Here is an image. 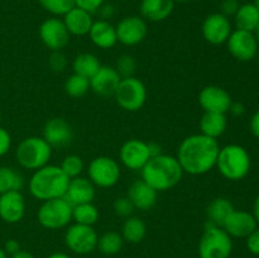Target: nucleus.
<instances>
[{
	"label": "nucleus",
	"instance_id": "f257e3e1",
	"mask_svg": "<svg viewBox=\"0 0 259 258\" xmlns=\"http://www.w3.org/2000/svg\"><path fill=\"white\" fill-rule=\"evenodd\" d=\"M220 146L218 139L204 134H192L181 142L177 149V161L184 174L200 176L211 171L217 166Z\"/></svg>",
	"mask_w": 259,
	"mask_h": 258
},
{
	"label": "nucleus",
	"instance_id": "f03ea898",
	"mask_svg": "<svg viewBox=\"0 0 259 258\" xmlns=\"http://www.w3.org/2000/svg\"><path fill=\"white\" fill-rule=\"evenodd\" d=\"M141 172L142 180L157 192L167 191L175 187L184 176V169L176 157L163 153L151 157Z\"/></svg>",
	"mask_w": 259,
	"mask_h": 258
},
{
	"label": "nucleus",
	"instance_id": "7ed1b4c3",
	"mask_svg": "<svg viewBox=\"0 0 259 258\" xmlns=\"http://www.w3.org/2000/svg\"><path fill=\"white\" fill-rule=\"evenodd\" d=\"M70 180L60 166L46 164L33 172L28 189L33 197L40 201H47L65 197Z\"/></svg>",
	"mask_w": 259,
	"mask_h": 258
},
{
	"label": "nucleus",
	"instance_id": "20e7f679",
	"mask_svg": "<svg viewBox=\"0 0 259 258\" xmlns=\"http://www.w3.org/2000/svg\"><path fill=\"white\" fill-rule=\"evenodd\" d=\"M250 156L239 144H227L220 148L217 166L223 177L230 181H240L250 171Z\"/></svg>",
	"mask_w": 259,
	"mask_h": 258
},
{
	"label": "nucleus",
	"instance_id": "39448f33",
	"mask_svg": "<svg viewBox=\"0 0 259 258\" xmlns=\"http://www.w3.org/2000/svg\"><path fill=\"white\" fill-rule=\"evenodd\" d=\"M51 156L52 147L42 137H28L23 139L15 151V157L19 166L30 171H35L48 164Z\"/></svg>",
	"mask_w": 259,
	"mask_h": 258
},
{
	"label": "nucleus",
	"instance_id": "423d86ee",
	"mask_svg": "<svg viewBox=\"0 0 259 258\" xmlns=\"http://www.w3.org/2000/svg\"><path fill=\"white\" fill-rule=\"evenodd\" d=\"M232 252V237L222 227L207 220L199 243L200 258H229Z\"/></svg>",
	"mask_w": 259,
	"mask_h": 258
},
{
	"label": "nucleus",
	"instance_id": "0eeeda50",
	"mask_svg": "<svg viewBox=\"0 0 259 258\" xmlns=\"http://www.w3.org/2000/svg\"><path fill=\"white\" fill-rule=\"evenodd\" d=\"M37 219L46 229L65 228L72 220V205L65 197L43 201L37 211Z\"/></svg>",
	"mask_w": 259,
	"mask_h": 258
},
{
	"label": "nucleus",
	"instance_id": "6e6552de",
	"mask_svg": "<svg viewBox=\"0 0 259 258\" xmlns=\"http://www.w3.org/2000/svg\"><path fill=\"white\" fill-rule=\"evenodd\" d=\"M115 100L118 105L125 111H138L143 108L147 100L146 85L139 78L123 77L116 89Z\"/></svg>",
	"mask_w": 259,
	"mask_h": 258
},
{
	"label": "nucleus",
	"instance_id": "1a4fd4ad",
	"mask_svg": "<svg viewBox=\"0 0 259 258\" xmlns=\"http://www.w3.org/2000/svg\"><path fill=\"white\" fill-rule=\"evenodd\" d=\"M89 180L95 186L113 187L120 179V167L114 158L108 156H99L89 164Z\"/></svg>",
	"mask_w": 259,
	"mask_h": 258
},
{
	"label": "nucleus",
	"instance_id": "9d476101",
	"mask_svg": "<svg viewBox=\"0 0 259 258\" xmlns=\"http://www.w3.org/2000/svg\"><path fill=\"white\" fill-rule=\"evenodd\" d=\"M98 233L91 225L75 223L66 230V245L76 254H89L94 252L98 248Z\"/></svg>",
	"mask_w": 259,
	"mask_h": 258
},
{
	"label": "nucleus",
	"instance_id": "9b49d317",
	"mask_svg": "<svg viewBox=\"0 0 259 258\" xmlns=\"http://www.w3.org/2000/svg\"><path fill=\"white\" fill-rule=\"evenodd\" d=\"M228 50L230 55L238 61L249 62L255 58L258 53V42L255 39L253 32L235 29L229 35L227 40Z\"/></svg>",
	"mask_w": 259,
	"mask_h": 258
},
{
	"label": "nucleus",
	"instance_id": "f8f14e48",
	"mask_svg": "<svg viewBox=\"0 0 259 258\" xmlns=\"http://www.w3.org/2000/svg\"><path fill=\"white\" fill-rule=\"evenodd\" d=\"M70 35L63 20L57 17L48 18L39 27L40 40L52 52L65 48L70 42Z\"/></svg>",
	"mask_w": 259,
	"mask_h": 258
},
{
	"label": "nucleus",
	"instance_id": "ddd939ff",
	"mask_svg": "<svg viewBox=\"0 0 259 258\" xmlns=\"http://www.w3.org/2000/svg\"><path fill=\"white\" fill-rule=\"evenodd\" d=\"M151 157L148 143L136 138L124 142L119 151L120 162L132 171H141Z\"/></svg>",
	"mask_w": 259,
	"mask_h": 258
},
{
	"label": "nucleus",
	"instance_id": "4468645a",
	"mask_svg": "<svg viewBox=\"0 0 259 258\" xmlns=\"http://www.w3.org/2000/svg\"><path fill=\"white\" fill-rule=\"evenodd\" d=\"M116 37L118 42L124 46H137L144 40L148 33L146 20L142 17L131 15L125 17L116 24Z\"/></svg>",
	"mask_w": 259,
	"mask_h": 258
},
{
	"label": "nucleus",
	"instance_id": "2eb2a0df",
	"mask_svg": "<svg viewBox=\"0 0 259 258\" xmlns=\"http://www.w3.org/2000/svg\"><path fill=\"white\" fill-rule=\"evenodd\" d=\"M201 30L205 40L215 46L227 43L228 38L233 32L229 18L223 15L222 13L207 15L202 23Z\"/></svg>",
	"mask_w": 259,
	"mask_h": 258
},
{
	"label": "nucleus",
	"instance_id": "dca6fc26",
	"mask_svg": "<svg viewBox=\"0 0 259 258\" xmlns=\"http://www.w3.org/2000/svg\"><path fill=\"white\" fill-rule=\"evenodd\" d=\"M199 103L206 113H222L229 111L233 100L225 89L217 85H209L199 94Z\"/></svg>",
	"mask_w": 259,
	"mask_h": 258
},
{
	"label": "nucleus",
	"instance_id": "f3484780",
	"mask_svg": "<svg viewBox=\"0 0 259 258\" xmlns=\"http://www.w3.org/2000/svg\"><path fill=\"white\" fill-rule=\"evenodd\" d=\"M43 139L51 147L62 148L68 146L73 139V132L70 123L63 118H52L43 126Z\"/></svg>",
	"mask_w": 259,
	"mask_h": 258
},
{
	"label": "nucleus",
	"instance_id": "a211bd4d",
	"mask_svg": "<svg viewBox=\"0 0 259 258\" xmlns=\"http://www.w3.org/2000/svg\"><path fill=\"white\" fill-rule=\"evenodd\" d=\"M257 220L253 212L234 210L223 224V229L232 238H247L257 229Z\"/></svg>",
	"mask_w": 259,
	"mask_h": 258
},
{
	"label": "nucleus",
	"instance_id": "6ab92c4d",
	"mask_svg": "<svg viewBox=\"0 0 259 258\" xmlns=\"http://www.w3.org/2000/svg\"><path fill=\"white\" fill-rule=\"evenodd\" d=\"M121 77L115 70L110 66H101L98 72L90 78V89L101 98L114 96Z\"/></svg>",
	"mask_w": 259,
	"mask_h": 258
},
{
	"label": "nucleus",
	"instance_id": "aec40b11",
	"mask_svg": "<svg viewBox=\"0 0 259 258\" xmlns=\"http://www.w3.org/2000/svg\"><path fill=\"white\" fill-rule=\"evenodd\" d=\"M25 214V200L20 191L0 195V218L8 224L19 223Z\"/></svg>",
	"mask_w": 259,
	"mask_h": 258
},
{
	"label": "nucleus",
	"instance_id": "412c9836",
	"mask_svg": "<svg viewBox=\"0 0 259 258\" xmlns=\"http://www.w3.org/2000/svg\"><path fill=\"white\" fill-rule=\"evenodd\" d=\"M65 199L71 205H80L93 202L95 199V185L85 177L77 176L68 182Z\"/></svg>",
	"mask_w": 259,
	"mask_h": 258
},
{
	"label": "nucleus",
	"instance_id": "4be33fe9",
	"mask_svg": "<svg viewBox=\"0 0 259 258\" xmlns=\"http://www.w3.org/2000/svg\"><path fill=\"white\" fill-rule=\"evenodd\" d=\"M157 194L158 192L149 186L143 180H137L129 186L128 189V199L133 204L134 209L139 210H149L156 205Z\"/></svg>",
	"mask_w": 259,
	"mask_h": 258
},
{
	"label": "nucleus",
	"instance_id": "5701e85b",
	"mask_svg": "<svg viewBox=\"0 0 259 258\" xmlns=\"http://www.w3.org/2000/svg\"><path fill=\"white\" fill-rule=\"evenodd\" d=\"M62 20L68 33L72 35H78V37L89 34L94 23L90 13L77 7H73L70 12L66 13Z\"/></svg>",
	"mask_w": 259,
	"mask_h": 258
},
{
	"label": "nucleus",
	"instance_id": "b1692460",
	"mask_svg": "<svg viewBox=\"0 0 259 258\" xmlns=\"http://www.w3.org/2000/svg\"><path fill=\"white\" fill-rule=\"evenodd\" d=\"M89 37L94 45L103 50L113 48L118 42L115 27L105 19L95 20L93 23L90 32H89Z\"/></svg>",
	"mask_w": 259,
	"mask_h": 258
},
{
	"label": "nucleus",
	"instance_id": "393cba45",
	"mask_svg": "<svg viewBox=\"0 0 259 258\" xmlns=\"http://www.w3.org/2000/svg\"><path fill=\"white\" fill-rule=\"evenodd\" d=\"M175 8L174 0H142V18L149 22H162L172 14Z\"/></svg>",
	"mask_w": 259,
	"mask_h": 258
},
{
	"label": "nucleus",
	"instance_id": "a878e982",
	"mask_svg": "<svg viewBox=\"0 0 259 258\" xmlns=\"http://www.w3.org/2000/svg\"><path fill=\"white\" fill-rule=\"evenodd\" d=\"M228 126V119L225 114L222 113H206L200 119V129L201 134L218 139L225 133Z\"/></svg>",
	"mask_w": 259,
	"mask_h": 258
},
{
	"label": "nucleus",
	"instance_id": "bb28decb",
	"mask_svg": "<svg viewBox=\"0 0 259 258\" xmlns=\"http://www.w3.org/2000/svg\"><path fill=\"white\" fill-rule=\"evenodd\" d=\"M234 205L227 197H217L206 207L207 220L218 227H223L225 220L234 211Z\"/></svg>",
	"mask_w": 259,
	"mask_h": 258
},
{
	"label": "nucleus",
	"instance_id": "cd10ccee",
	"mask_svg": "<svg viewBox=\"0 0 259 258\" xmlns=\"http://www.w3.org/2000/svg\"><path fill=\"white\" fill-rule=\"evenodd\" d=\"M235 25L237 29L254 32L259 23V10L253 3L240 4L239 9L235 13Z\"/></svg>",
	"mask_w": 259,
	"mask_h": 258
},
{
	"label": "nucleus",
	"instance_id": "c85d7f7f",
	"mask_svg": "<svg viewBox=\"0 0 259 258\" xmlns=\"http://www.w3.org/2000/svg\"><path fill=\"white\" fill-rule=\"evenodd\" d=\"M100 67V61L93 53H80V55L76 56L72 62L73 73L83 76V77L89 78V80L98 72Z\"/></svg>",
	"mask_w": 259,
	"mask_h": 258
},
{
	"label": "nucleus",
	"instance_id": "c756f323",
	"mask_svg": "<svg viewBox=\"0 0 259 258\" xmlns=\"http://www.w3.org/2000/svg\"><path fill=\"white\" fill-rule=\"evenodd\" d=\"M147 234L146 223L138 217H128L121 228V237L129 243H139Z\"/></svg>",
	"mask_w": 259,
	"mask_h": 258
},
{
	"label": "nucleus",
	"instance_id": "7c9ffc66",
	"mask_svg": "<svg viewBox=\"0 0 259 258\" xmlns=\"http://www.w3.org/2000/svg\"><path fill=\"white\" fill-rule=\"evenodd\" d=\"M24 186V179L14 168L0 167V195L9 191H20Z\"/></svg>",
	"mask_w": 259,
	"mask_h": 258
},
{
	"label": "nucleus",
	"instance_id": "2f4dec72",
	"mask_svg": "<svg viewBox=\"0 0 259 258\" xmlns=\"http://www.w3.org/2000/svg\"><path fill=\"white\" fill-rule=\"evenodd\" d=\"M72 219L77 224L91 225L93 227L99 220V210L93 202L88 204L73 205L72 206Z\"/></svg>",
	"mask_w": 259,
	"mask_h": 258
},
{
	"label": "nucleus",
	"instance_id": "473e14b6",
	"mask_svg": "<svg viewBox=\"0 0 259 258\" xmlns=\"http://www.w3.org/2000/svg\"><path fill=\"white\" fill-rule=\"evenodd\" d=\"M123 237L116 232H106L99 238L98 248L103 254L114 255L123 248Z\"/></svg>",
	"mask_w": 259,
	"mask_h": 258
},
{
	"label": "nucleus",
	"instance_id": "72a5a7b5",
	"mask_svg": "<svg viewBox=\"0 0 259 258\" xmlns=\"http://www.w3.org/2000/svg\"><path fill=\"white\" fill-rule=\"evenodd\" d=\"M89 90H90V80L77 73H72L65 82V91L71 98H82Z\"/></svg>",
	"mask_w": 259,
	"mask_h": 258
},
{
	"label": "nucleus",
	"instance_id": "f704fd0d",
	"mask_svg": "<svg viewBox=\"0 0 259 258\" xmlns=\"http://www.w3.org/2000/svg\"><path fill=\"white\" fill-rule=\"evenodd\" d=\"M38 3L55 17H63L75 7V0H38Z\"/></svg>",
	"mask_w": 259,
	"mask_h": 258
},
{
	"label": "nucleus",
	"instance_id": "c9c22d12",
	"mask_svg": "<svg viewBox=\"0 0 259 258\" xmlns=\"http://www.w3.org/2000/svg\"><path fill=\"white\" fill-rule=\"evenodd\" d=\"M60 167L68 179H75V177L80 176L82 174L83 161L77 154H70V156H66L63 158Z\"/></svg>",
	"mask_w": 259,
	"mask_h": 258
},
{
	"label": "nucleus",
	"instance_id": "e433bc0d",
	"mask_svg": "<svg viewBox=\"0 0 259 258\" xmlns=\"http://www.w3.org/2000/svg\"><path fill=\"white\" fill-rule=\"evenodd\" d=\"M137 68V61L134 60L133 56L131 55H123L118 58L116 61L115 70L120 75V77H132L134 76Z\"/></svg>",
	"mask_w": 259,
	"mask_h": 258
},
{
	"label": "nucleus",
	"instance_id": "4c0bfd02",
	"mask_svg": "<svg viewBox=\"0 0 259 258\" xmlns=\"http://www.w3.org/2000/svg\"><path fill=\"white\" fill-rule=\"evenodd\" d=\"M114 212H115L118 217H123V218H128L133 214L134 211V206L132 204L131 200L128 199V196H123V197H118V199L114 201Z\"/></svg>",
	"mask_w": 259,
	"mask_h": 258
},
{
	"label": "nucleus",
	"instance_id": "58836bf2",
	"mask_svg": "<svg viewBox=\"0 0 259 258\" xmlns=\"http://www.w3.org/2000/svg\"><path fill=\"white\" fill-rule=\"evenodd\" d=\"M66 65H67V60H66V56L61 51L52 52L50 57V67L55 72H62L66 68Z\"/></svg>",
	"mask_w": 259,
	"mask_h": 258
},
{
	"label": "nucleus",
	"instance_id": "ea45409f",
	"mask_svg": "<svg viewBox=\"0 0 259 258\" xmlns=\"http://www.w3.org/2000/svg\"><path fill=\"white\" fill-rule=\"evenodd\" d=\"M105 0H75V7L81 8V9L86 10L88 13L93 14V13L98 12L101 9Z\"/></svg>",
	"mask_w": 259,
	"mask_h": 258
},
{
	"label": "nucleus",
	"instance_id": "a19ab883",
	"mask_svg": "<svg viewBox=\"0 0 259 258\" xmlns=\"http://www.w3.org/2000/svg\"><path fill=\"white\" fill-rule=\"evenodd\" d=\"M240 7L239 0H223L222 4H220V10H222V14L225 17H232L235 15V13L238 12Z\"/></svg>",
	"mask_w": 259,
	"mask_h": 258
},
{
	"label": "nucleus",
	"instance_id": "79ce46f5",
	"mask_svg": "<svg viewBox=\"0 0 259 258\" xmlns=\"http://www.w3.org/2000/svg\"><path fill=\"white\" fill-rule=\"evenodd\" d=\"M10 146H12V137L9 132L0 126V157L9 152Z\"/></svg>",
	"mask_w": 259,
	"mask_h": 258
},
{
	"label": "nucleus",
	"instance_id": "37998d69",
	"mask_svg": "<svg viewBox=\"0 0 259 258\" xmlns=\"http://www.w3.org/2000/svg\"><path fill=\"white\" fill-rule=\"evenodd\" d=\"M247 248L252 254L259 255V229L254 230V232L250 233L247 238Z\"/></svg>",
	"mask_w": 259,
	"mask_h": 258
},
{
	"label": "nucleus",
	"instance_id": "c03bdc74",
	"mask_svg": "<svg viewBox=\"0 0 259 258\" xmlns=\"http://www.w3.org/2000/svg\"><path fill=\"white\" fill-rule=\"evenodd\" d=\"M3 249H4V252L7 253V254L13 255V254H15V253L19 252L20 244H19V242H18V240L9 239V240H7V242H5L4 248H3Z\"/></svg>",
	"mask_w": 259,
	"mask_h": 258
},
{
	"label": "nucleus",
	"instance_id": "a18cd8bd",
	"mask_svg": "<svg viewBox=\"0 0 259 258\" xmlns=\"http://www.w3.org/2000/svg\"><path fill=\"white\" fill-rule=\"evenodd\" d=\"M249 128H250V132H252L253 136H254L255 138L259 139V110L255 111V113L253 114L252 119H250Z\"/></svg>",
	"mask_w": 259,
	"mask_h": 258
},
{
	"label": "nucleus",
	"instance_id": "49530a36",
	"mask_svg": "<svg viewBox=\"0 0 259 258\" xmlns=\"http://www.w3.org/2000/svg\"><path fill=\"white\" fill-rule=\"evenodd\" d=\"M229 111L233 114V115L240 116L244 114L245 108H244V105L240 103H232V105H230V108H229Z\"/></svg>",
	"mask_w": 259,
	"mask_h": 258
},
{
	"label": "nucleus",
	"instance_id": "de8ad7c7",
	"mask_svg": "<svg viewBox=\"0 0 259 258\" xmlns=\"http://www.w3.org/2000/svg\"><path fill=\"white\" fill-rule=\"evenodd\" d=\"M149 146V151H151V156L154 157V156H158V154L162 153L161 151V146L157 143H154V142H151V143H148Z\"/></svg>",
	"mask_w": 259,
	"mask_h": 258
},
{
	"label": "nucleus",
	"instance_id": "09e8293b",
	"mask_svg": "<svg viewBox=\"0 0 259 258\" xmlns=\"http://www.w3.org/2000/svg\"><path fill=\"white\" fill-rule=\"evenodd\" d=\"M12 258H35L32 253L27 252V250H22L20 249L19 252L15 253V254L12 255Z\"/></svg>",
	"mask_w": 259,
	"mask_h": 258
},
{
	"label": "nucleus",
	"instance_id": "8fccbe9b",
	"mask_svg": "<svg viewBox=\"0 0 259 258\" xmlns=\"http://www.w3.org/2000/svg\"><path fill=\"white\" fill-rule=\"evenodd\" d=\"M253 215H254L255 220L259 224V195L257 196V199L254 200V204H253Z\"/></svg>",
	"mask_w": 259,
	"mask_h": 258
},
{
	"label": "nucleus",
	"instance_id": "3c124183",
	"mask_svg": "<svg viewBox=\"0 0 259 258\" xmlns=\"http://www.w3.org/2000/svg\"><path fill=\"white\" fill-rule=\"evenodd\" d=\"M48 258H71V257H70V255L66 254V253L57 252V253H53V254H51Z\"/></svg>",
	"mask_w": 259,
	"mask_h": 258
},
{
	"label": "nucleus",
	"instance_id": "603ef678",
	"mask_svg": "<svg viewBox=\"0 0 259 258\" xmlns=\"http://www.w3.org/2000/svg\"><path fill=\"white\" fill-rule=\"evenodd\" d=\"M253 34H254L255 39H257V42H258V45H259V23H258L257 28H255V29H254V32H253Z\"/></svg>",
	"mask_w": 259,
	"mask_h": 258
},
{
	"label": "nucleus",
	"instance_id": "864d4df0",
	"mask_svg": "<svg viewBox=\"0 0 259 258\" xmlns=\"http://www.w3.org/2000/svg\"><path fill=\"white\" fill-rule=\"evenodd\" d=\"M0 258H8V254L4 252L3 248H0Z\"/></svg>",
	"mask_w": 259,
	"mask_h": 258
},
{
	"label": "nucleus",
	"instance_id": "5fc2aeb1",
	"mask_svg": "<svg viewBox=\"0 0 259 258\" xmlns=\"http://www.w3.org/2000/svg\"><path fill=\"white\" fill-rule=\"evenodd\" d=\"M253 4H254L255 7H257V9L259 10V0H254V2H253Z\"/></svg>",
	"mask_w": 259,
	"mask_h": 258
},
{
	"label": "nucleus",
	"instance_id": "6e6d98bb",
	"mask_svg": "<svg viewBox=\"0 0 259 258\" xmlns=\"http://www.w3.org/2000/svg\"><path fill=\"white\" fill-rule=\"evenodd\" d=\"M175 3H187V2H190V0H174Z\"/></svg>",
	"mask_w": 259,
	"mask_h": 258
},
{
	"label": "nucleus",
	"instance_id": "4d7b16f0",
	"mask_svg": "<svg viewBox=\"0 0 259 258\" xmlns=\"http://www.w3.org/2000/svg\"><path fill=\"white\" fill-rule=\"evenodd\" d=\"M0 121H2V113H0Z\"/></svg>",
	"mask_w": 259,
	"mask_h": 258
}]
</instances>
